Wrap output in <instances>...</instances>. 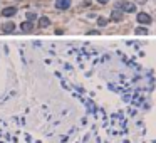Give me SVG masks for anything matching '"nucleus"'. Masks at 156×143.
<instances>
[{
	"label": "nucleus",
	"mask_w": 156,
	"mask_h": 143,
	"mask_svg": "<svg viewBox=\"0 0 156 143\" xmlns=\"http://www.w3.org/2000/svg\"><path fill=\"white\" fill-rule=\"evenodd\" d=\"M55 7L61 9V10H65V9L71 7V0H55Z\"/></svg>",
	"instance_id": "nucleus-1"
},
{
	"label": "nucleus",
	"mask_w": 156,
	"mask_h": 143,
	"mask_svg": "<svg viewBox=\"0 0 156 143\" xmlns=\"http://www.w3.org/2000/svg\"><path fill=\"white\" fill-rule=\"evenodd\" d=\"M138 22L139 24H151V17H149L148 14H144V12H139L138 14Z\"/></svg>",
	"instance_id": "nucleus-2"
},
{
	"label": "nucleus",
	"mask_w": 156,
	"mask_h": 143,
	"mask_svg": "<svg viewBox=\"0 0 156 143\" xmlns=\"http://www.w3.org/2000/svg\"><path fill=\"white\" fill-rule=\"evenodd\" d=\"M119 7H121V10H124V12H134L136 10V5L131 4V2H123Z\"/></svg>",
	"instance_id": "nucleus-3"
},
{
	"label": "nucleus",
	"mask_w": 156,
	"mask_h": 143,
	"mask_svg": "<svg viewBox=\"0 0 156 143\" xmlns=\"http://www.w3.org/2000/svg\"><path fill=\"white\" fill-rule=\"evenodd\" d=\"M111 20H114V22H119V20H123V12H121L119 9L113 10V14H111Z\"/></svg>",
	"instance_id": "nucleus-4"
},
{
	"label": "nucleus",
	"mask_w": 156,
	"mask_h": 143,
	"mask_svg": "<svg viewBox=\"0 0 156 143\" xmlns=\"http://www.w3.org/2000/svg\"><path fill=\"white\" fill-rule=\"evenodd\" d=\"M15 12H17L15 7H7V9L2 10V15H4V17H12V15H15Z\"/></svg>",
	"instance_id": "nucleus-5"
},
{
	"label": "nucleus",
	"mask_w": 156,
	"mask_h": 143,
	"mask_svg": "<svg viewBox=\"0 0 156 143\" xmlns=\"http://www.w3.org/2000/svg\"><path fill=\"white\" fill-rule=\"evenodd\" d=\"M2 30H4V32H14L15 30V24L14 22H5L4 26H2Z\"/></svg>",
	"instance_id": "nucleus-6"
},
{
	"label": "nucleus",
	"mask_w": 156,
	"mask_h": 143,
	"mask_svg": "<svg viewBox=\"0 0 156 143\" xmlns=\"http://www.w3.org/2000/svg\"><path fill=\"white\" fill-rule=\"evenodd\" d=\"M49 24H51V20H49L47 17H40V20H39L40 27H49Z\"/></svg>",
	"instance_id": "nucleus-7"
},
{
	"label": "nucleus",
	"mask_w": 156,
	"mask_h": 143,
	"mask_svg": "<svg viewBox=\"0 0 156 143\" xmlns=\"http://www.w3.org/2000/svg\"><path fill=\"white\" fill-rule=\"evenodd\" d=\"M20 27H22L24 32H30V30H32V22H24Z\"/></svg>",
	"instance_id": "nucleus-8"
},
{
	"label": "nucleus",
	"mask_w": 156,
	"mask_h": 143,
	"mask_svg": "<svg viewBox=\"0 0 156 143\" xmlns=\"http://www.w3.org/2000/svg\"><path fill=\"white\" fill-rule=\"evenodd\" d=\"M136 34H138V36H146V34H148V29H144V27H138V29H136Z\"/></svg>",
	"instance_id": "nucleus-9"
},
{
	"label": "nucleus",
	"mask_w": 156,
	"mask_h": 143,
	"mask_svg": "<svg viewBox=\"0 0 156 143\" xmlns=\"http://www.w3.org/2000/svg\"><path fill=\"white\" fill-rule=\"evenodd\" d=\"M106 24H108V20H106V19H102V17H99L98 19V26H101V27H104Z\"/></svg>",
	"instance_id": "nucleus-10"
},
{
	"label": "nucleus",
	"mask_w": 156,
	"mask_h": 143,
	"mask_svg": "<svg viewBox=\"0 0 156 143\" xmlns=\"http://www.w3.org/2000/svg\"><path fill=\"white\" fill-rule=\"evenodd\" d=\"M35 17H37V15H35V14H32V12H30V14H27V20H29V22H30V20H34Z\"/></svg>",
	"instance_id": "nucleus-11"
},
{
	"label": "nucleus",
	"mask_w": 156,
	"mask_h": 143,
	"mask_svg": "<svg viewBox=\"0 0 156 143\" xmlns=\"http://www.w3.org/2000/svg\"><path fill=\"white\" fill-rule=\"evenodd\" d=\"M98 2H99V4H108L109 0H98Z\"/></svg>",
	"instance_id": "nucleus-12"
}]
</instances>
